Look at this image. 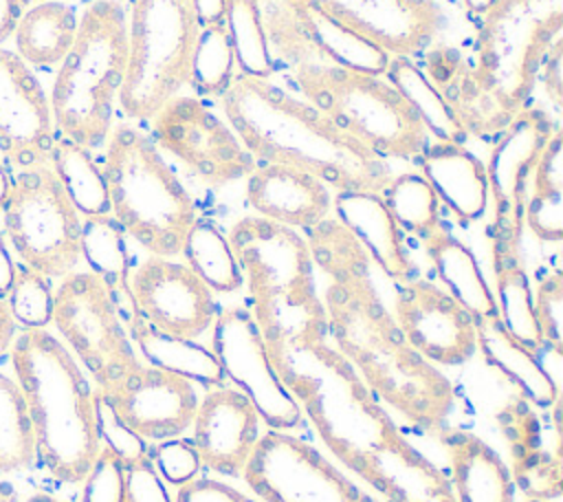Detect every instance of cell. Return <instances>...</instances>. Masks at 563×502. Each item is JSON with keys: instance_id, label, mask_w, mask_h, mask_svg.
<instances>
[{"instance_id": "30bf717a", "label": "cell", "mask_w": 563, "mask_h": 502, "mask_svg": "<svg viewBox=\"0 0 563 502\" xmlns=\"http://www.w3.org/2000/svg\"><path fill=\"white\" fill-rule=\"evenodd\" d=\"M198 31L194 0H130L128 62L119 90L128 119L150 121L187 86Z\"/></svg>"}, {"instance_id": "f5cc1de1", "label": "cell", "mask_w": 563, "mask_h": 502, "mask_svg": "<svg viewBox=\"0 0 563 502\" xmlns=\"http://www.w3.org/2000/svg\"><path fill=\"white\" fill-rule=\"evenodd\" d=\"M44 0H0V46L13 35V29L22 13Z\"/></svg>"}, {"instance_id": "7dc6e473", "label": "cell", "mask_w": 563, "mask_h": 502, "mask_svg": "<svg viewBox=\"0 0 563 502\" xmlns=\"http://www.w3.org/2000/svg\"><path fill=\"white\" fill-rule=\"evenodd\" d=\"M150 458L158 476L176 489L198 478L202 469L191 438H183V436L156 443V447L150 451Z\"/></svg>"}, {"instance_id": "ab89813d", "label": "cell", "mask_w": 563, "mask_h": 502, "mask_svg": "<svg viewBox=\"0 0 563 502\" xmlns=\"http://www.w3.org/2000/svg\"><path fill=\"white\" fill-rule=\"evenodd\" d=\"M380 196L402 233L424 240L442 227L440 200L422 174L402 172L391 176Z\"/></svg>"}, {"instance_id": "7402d4cb", "label": "cell", "mask_w": 563, "mask_h": 502, "mask_svg": "<svg viewBox=\"0 0 563 502\" xmlns=\"http://www.w3.org/2000/svg\"><path fill=\"white\" fill-rule=\"evenodd\" d=\"M497 427L510 451L512 484L526 498H561V423L554 421L548 432V423L517 394L499 407Z\"/></svg>"}, {"instance_id": "9f6ffc18", "label": "cell", "mask_w": 563, "mask_h": 502, "mask_svg": "<svg viewBox=\"0 0 563 502\" xmlns=\"http://www.w3.org/2000/svg\"><path fill=\"white\" fill-rule=\"evenodd\" d=\"M15 330H18V324L9 310L7 297H0V357L11 348V343L18 335Z\"/></svg>"}, {"instance_id": "4fadbf2b", "label": "cell", "mask_w": 563, "mask_h": 502, "mask_svg": "<svg viewBox=\"0 0 563 502\" xmlns=\"http://www.w3.org/2000/svg\"><path fill=\"white\" fill-rule=\"evenodd\" d=\"M240 478L260 502H385L290 432L260 434Z\"/></svg>"}, {"instance_id": "c3c4849f", "label": "cell", "mask_w": 563, "mask_h": 502, "mask_svg": "<svg viewBox=\"0 0 563 502\" xmlns=\"http://www.w3.org/2000/svg\"><path fill=\"white\" fill-rule=\"evenodd\" d=\"M81 502H128L123 462L106 447L81 480Z\"/></svg>"}, {"instance_id": "7c38bea8", "label": "cell", "mask_w": 563, "mask_h": 502, "mask_svg": "<svg viewBox=\"0 0 563 502\" xmlns=\"http://www.w3.org/2000/svg\"><path fill=\"white\" fill-rule=\"evenodd\" d=\"M4 214V236L22 264L46 277H64L81 260V216L48 159L18 170Z\"/></svg>"}, {"instance_id": "8992f818", "label": "cell", "mask_w": 563, "mask_h": 502, "mask_svg": "<svg viewBox=\"0 0 563 502\" xmlns=\"http://www.w3.org/2000/svg\"><path fill=\"white\" fill-rule=\"evenodd\" d=\"M103 145L110 216L150 255H180L198 209L152 137L132 123H117Z\"/></svg>"}, {"instance_id": "2e32d148", "label": "cell", "mask_w": 563, "mask_h": 502, "mask_svg": "<svg viewBox=\"0 0 563 502\" xmlns=\"http://www.w3.org/2000/svg\"><path fill=\"white\" fill-rule=\"evenodd\" d=\"M559 121L539 106H526L495 139L486 167L488 198H493L495 220L490 233L521 242L523 209L534 165L556 132Z\"/></svg>"}, {"instance_id": "e0dca14e", "label": "cell", "mask_w": 563, "mask_h": 502, "mask_svg": "<svg viewBox=\"0 0 563 502\" xmlns=\"http://www.w3.org/2000/svg\"><path fill=\"white\" fill-rule=\"evenodd\" d=\"M130 295L145 321L183 339L205 335L218 313L209 286L174 258L147 255L130 273Z\"/></svg>"}, {"instance_id": "44dd1931", "label": "cell", "mask_w": 563, "mask_h": 502, "mask_svg": "<svg viewBox=\"0 0 563 502\" xmlns=\"http://www.w3.org/2000/svg\"><path fill=\"white\" fill-rule=\"evenodd\" d=\"M103 396L114 414L145 443L183 436L191 427L198 407L191 381L145 363Z\"/></svg>"}, {"instance_id": "5bb4252c", "label": "cell", "mask_w": 563, "mask_h": 502, "mask_svg": "<svg viewBox=\"0 0 563 502\" xmlns=\"http://www.w3.org/2000/svg\"><path fill=\"white\" fill-rule=\"evenodd\" d=\"M150 121L156 148L209 187L249 176L257 163L227 119L196 97H172Z\"/></svg>"}, {"instance_id": "5b68a950", "label": "cell", "mask_w": 563, "mask_h": 502, "mask_svg": "<svg viewBox=\"0 0 563 502\" xmlns=\"http://www.w3.org/2000/svg\"><path fill=\"white\" fill-rule=\"evenodd\" d=\"M227 240L249 286V310L264 343L328 337L314 262L297 229L262 216H244L231 227Z\"/></svg>"}, {"instance_id": "b9f144b4", "label": "cell", "mask_w": 563, "mask_h": 502, "mask_svg": "<svg viewBox=\"0 0 563 502\" xmlns=\"http://www.w3.org/2000/svg\"><path fill=\"white\" fill-rule=\"evenodd\" d=\"M224 26L240 73L268 79L275 73V62L268 51L260 0H224Z\"/></svg>"}, {"instance_id": "3957f363", "label": "cell", "mask_w": 563, "mask_h": 502, "mask_svg": "<svg viewBox=\"0 0 563 502\" xmlns=\"http://www.w3.org/2000/svg\"><path fill=\"white\" fill-rule=\"evenodd\" d=\"M220 108L255 161L303 170L334 192L380 194L394 176L385 159L271 79L235 73Z\"/></svg>"}, {"instance_id": "e575fe53", "label": "cell", "mask_w": 563, "mask_h": 502, "mask_svg": "<svg viewBox=\"0 0 563 502\" xmlns=\"http://www.w3.org/2000/svg\"><path fill=\"white\" fill-rule=\"evenodd\" d=\"M563 130L556 128L541 152L523 209V227L541 242H561L563 238Z\"/></svg>"}, {"instance_id": "11a10c76", "label": "cell", "mask_w": 563, "mask_h": 502, "mask_svg": "<svg viewBox=\"0 0 563 502\" xmlns=\"http://www.w3.org/2000/svg\"><path fill=\"white\" fill-rule=\"evenodd\" d=\"M200 26L224 22V0H194Z\"/></svg>"}, {"instance_id": "91938a15", "label": "cell", "mask_w": 563, "mask_h": 502, "mask_svg": "<svg viewBox=\"0 0 563 502\" xmlns=\"http://www.w3.org/2000/svg\"><path fill=\"white\" fill-rule=\"evenodd\" d=\"M526 502H552V500H539V498H526Z\"/></svg>"}, {"instance_id": "ffe728a7", "label": "cell", "mask_w": 563, "mask_h": 502, "mask_svg": "<svg viewBox=\"0 0 563 502\" xmlns=\"http://www.w3.org/2000/svg\"><path fill=\"white\" fill-rule=\"evenodd\" d=\"M325 15L389 57L427 51L444 26L435 0H312Z\"/></svg>"}, {"instance_id": "6f0895ef", "label": "cell", "mask_w": 563, "mask_h": 502, "mask_svg": "<svg viewBox=\"0 0 563 502\" xmlns=\"http://www.w3.org/2000/svg\"><path fill=\"white\" fill-rule=\"evenodd\" d=\"M11 187H13V176H11V174L7 172V167L0 163V211H2V207L7 205V200H9Z\"/></svg>"}, {"instance_id": "f35d334b", "label": "cell", "mask_w": 563, "mask_h": 502, "mask_svg": "<svg viewBox=\"0 0 563 502\" xmlns=\"http://www.w3.org/2000/svg\"><path fill=\"white\" fill-rule=\"evenodd\" d=\"M180 255L211 293L229 295L240 291L244 284L231 244L213 220L198 218L189 227Z\"/></svg>"}, {"instance_id": "d6a6232c", "label": "cell", "mask_w": 563, "mask_h": 502, "mask_svg": "<svg viewBox=\"0 0 563 502\" xmlns=\"http://www.w3.org/2000/svg\"><path fill=\"white\" fill-rule=\"evenodd\" d=\"M79 18L64 0H44L22 13L13 29L15 53L31 68L59 66L68 55Z\"/></svg>"}, {"instance_id": "8fae6325", "label": "cell", "mask_w": 563, "mask_h": 502, "mask_svg": "<svg viewBox=\"0 0 563 502\" xmlns=\"http://www.w3.org/2000/svg\"><path fill=\"white\" fill-rule=\"evenodd\" d=\"M51 324L97 392L114 390L143 365L110 288L90 271L62 277L53 291Z\"/></svg>"}, {"instance_id": "ba28073f", "label": "cell", "mask_w": 563, "mask_h": 502, "mask_svg": "<svg viewBox=\"0 0 563 502\" xmlns=\"http://www.w3.org/2000/svg\"><path fill=\"white\" fill-rule=\"evenodd\" d=\"M290 81L301 99L380 159L411 161L429 145V132L420 117L383 75L325 64Z\"/></svg>"}, {"instance_id": "7a4b0ae2", "label": "cell", "mask_w": 563, "mask_h": 502, "mask_svg": "<svg viewBox=\"0 0 563 502\" xmlns=\"http://www.w3.org/2000/svg\"><path fill=\"white\" fill-rule=\"evenodd\" d=\"M321 299L334 348L369 392L416 429L440 436L455 410V388L409 346L385 308L369 266L332 275Z\"/></svg>"}, {"instance_id": "484cf974", "label": "cell", "mask_w": 563, "mask_h": 502, "mask_svg": "<svg viewBox=\"0 0 563 502\" xmlns=\"http://www.w3.org/2000/svg\"><path fill=\"white\" fill-rule=\"evenodd\" d=\"M334 218H339L361 242L367 258L394 282L402 284L413 277L405 233L391 218L380 194L374 192H336L332 196Z\"/></svg>"}, {"instance_id": "d6986e66", "label": "cell", "mask_w": 563, "mask_h": 502, "mask_svg": "<svg viewBox=\"0 0 563 502\" xmlns=\"http://www.w3.org/2000/svg\"><path fill=\"white\" fill-rule=\"evenodd\" d=\"M55 137L44 86L15 51L0 46V154L22 170L46 161Z\"/></svg>"}, {"instance_id": "8d00e7d4", "label": "cell", "mask_w": 563, "mask_h": 502, "mask_svg": "<svg viewBox=\"0 0 563 502\" xmlns=\"http://www.w3.org/2000/svg\"><path fill=\"white\" fill-rule=\"evenodd\" d=\"M48 163L79 216L110 214L106 176L101 165L95 161L92 150L64 137H55L48 150Z\"/></svg>"}, {"instance_id": "816d5d0a", "label": "cell", "mask_w": 563, "mask_h": 502, "mask_svg": "<svg viewBox=\"0 0 563 502\" xmlns=\"http://www.w3.org/2000/svg\"><path fill=\"white\" fill-rule=\"evenodd\" d=\"M561 66H563V37L559 35L552 46L548 48L543 62H541V68H539V75H537V81L541 79V86H543V92L545 97L550 99V103L561 110L563 106V77H561Z\"/></svg>"}, {"instance_id": "d4e9b609", "label": "cell", "mask_w": 563, "mask_h": 502, "mask_svg": "<svg viewBox=\"0 0 563 502\" xmlns=\"http://www.w3.org/2000/svg\"><path fill=\"white\" fill-rule=\"evenodd\" d=\"M420 68L451 106L468 137L495 141L512 121L475 81L468 59L455 46L438 44L435 48L427 51Z\"/></svg>"}, {"instance_id": "9c48e42d", "label": "cell", "mask_w": 563, "mask_h": 502, "mask_svg": "<svg viewBox=\"0 0 563 502\" xmlns=\"http://www.w3.org/2000/svg\"><path fill=\"white\" fill-rule=\"evenodd\" d=\"M561 26L563 0H495L484 13L468 64L508 119L530 106L541 62Z\"/></svg>"}, {"instance_id": "f907efd6", "label": "cell", "mask_w": 563, "mask_h": 502, "mask_svg": "<svg viewBox=\"0 0 563 502\" xmlns=\"http://www.w3.org/2000/svg\"><path fill=\"white\" fill-rule=\"evenodd\" d=\"M174 502H260L257 498L246 495L238 487L220 478H194L191 482L178 487Z\"/></svg>"}, {"instance_id": "681fc988", "label": "cell", "mask_w": 563, "mask_h": 502, "mask_svg": "<svg viewBox=\"0 0 563 502\" xmlns=\"http://www.w3.org/2000/svg\"><path fill=\"white\" fill-rule=\"evenodd\" d=\"M123 478L128 502H174L152 458L123 465Z\"/></svg>"}, {"instance_id": "bcb514c9", "label": "cell", "mask_w": 563, "mask_h": 502, "mask_svg": "<svg viewBox=\"0 0 563 502\" xmlns=\"http://www.w3.org/2000/svg\"><path fill=\"white\" fill-rule=\"evenodd\" d=\"M534 317L543 341L561 346L563 343V273L559 269L545 271L537 288L532 291Z\"/></svg>"}, {"instance_id": "9a60e30c", "label": "cell", "mask_w": 563, "mask_h": 502, "mask_svg": "<svg viewBox=\"0 0 563 502\" xmlns=\"http://www.w3.org/2000/svg\"><path fill=\"white\" fill-rule=\"evenodd\" d=\"M211 328V352L224 381L253 403L268 429H297L303 423L301 407L279 379L251 310L244 306L224 308L216 313Z\"/></svg>"}, {"instance_id": "f546056e", "label": "cell", "mask_w": 563, "mask_h": 502, "mask_svg": "<svg viewBox=\"0 0 563 502\" xmlns=\"http://www.w3.org/2000/svg\"><path fill=\"white\" fill-rule=\"evenodd\" d=\"M121 317L132 343L139 348L141 357L145 359L143 361L145 365L174 372L207 390L220 388L227 383L216 354L211 352V348H205L202 343H198V339H183V337L167 335L154 328L150 321H145L136 313V308L121 313Z\"/></svg>"}, {"instance_id": "7bdbcfd3", "label": "cell", "mask_w": 563, "mask_h": 502, "mask_svg": "<svg viewBox=\"0 0 563 502\" xmlns=\"http://www.w3.org/2000/svg\"><path fill=\"white\" fill-rule=\"evenodd\" d=\"M233 77L235 55L224 22L200 26L187 86H191L196 92L205 97L220 99V95L229 88Z\"/></svg>"}, {"instance_id": "603a6c76", "label": "cell", "mask_w": 563, "mask_h": 502, "mask_svg": "<svg viewBox=\"0 0 563 502\" xmlns=\"http://www.w3.org/2000/svg\"><path fill=\"white\" fill-rule=\"evenodd\" d=\"M260 416L235 388H211L198 401L191 443L200 465L218 476H240L260 438Z\"/></svg>"}, {"instance_id": "ac0fdd59", "label": "cell", "mask_w": 563, "mask_h": 502, "mask_svg": "<svg viewBox=\"0 0 563 502\" xmlns=\"http://www.w3.org/2000/svg\"><path fill=\"white\" fill-rule=\"evenodd\" d=\"M394 319L409 346L433 365H462L475 354L473 317L438 284L411 277L394 299Z\"/></svg>"}, {"instance_id": "60d3db41", "label": "cell", "mask_w": 563, "mask_h": 502, "mask_svg": "<svg viewBox=\"0 0 563 502\" xmlns=\"http://www.w3.org/2000/svg\"><path fill=\"white\" fill-rule=\"evenodd\" d=\"M35 458V432L20 385L0 372V473L24 471Z\"/></svg>"}, {"instance_id": "d590c367", "label": "cell", "mask_w": 563, "mask_h": 502, "mask_svg": "<svg viewBox=\"0 0 563 502\" xmlns=\"http://www.w3.org/2000/svg\"><path fill=\"white\" fill-rule=\"evenodd\" d=\"M383 77L409 101L429 137L451 143H464L468 139L451 106L411 57H389Z\"/></svg>"}, {"instance_id": "4316f807", "label": "cell", "mask_w": 563, "mask_h": 502, "mask_svg": "<svg viewBox=\"0 0 563 502\" xmlns=\"http://www.w3.org/2000/svg\"><path fill=\"white\" fill-rule=\"evenodd\" d=\"M420 174L460 225L477 222L488 209L486 167L464 143L435 141L418 156Z\"/></svg>"}, {"instance_id": "cb8c5ba5", "label": "cell", "mask_w": 563, "mask_h": 502, "mask_svg": "<svg viewBox=\"0 0 563 502\" xmlns=\"http://www.w3.org/2000/svg\"><path fill=\"white\" fill-rule=\"evenodd\" d=\"M246 203L257 216L290 229H310L332 211L330 187L317 176L260 161L246 176Z\"/></svg>"}, {"instance_id": "52a82bcc", "label": "cell", "mask_w": 563, "mask_h": 502, "mask_svg": "<svg viewBox=\"0 0 563 502\" xmlns=\"http://www.w3.org/2000/svg\"><path fill=\"white\" fill-rule=\"evenodd\" d=\"M128 62V9L121 0H92L62 59L48 103L55 134L88 150L101 148L114 126V103Z\"/></svg>"}, {"instance_id": "db71d44e", "label": "cell", "mask_w": 563, "mask_h": 502, "mask_svg": "<svg viewBox=\"0 0 563 502\" xmlns=\"http://www.w3.org/2000/svg\"><path fill=\"white\" fill-rule=\"evenodd\" d=\"M15 269H18V264L13 262V255L9 251L7 236H4V231H0V297H7V293L13 284V277H15Z\"/></svg>"}, {"instance_id": "74e56055", "label": "cell", "mask_w": 563, "mask_h": 502, "mask_svg": "<svg viewBox=\"0 0 563 502\" xmlns=\"http://www.w3.org/2000/svg\"><path fill=\"white\" fill-rule=\"evenodd\" d=\"M303 20L317 51L330 64L347 70L372 73V75L385 73L389 64V55L376 48L372 42L345 29L330 15H325L312 0L303 2Z\"/></svg>"}, {"instance_id": "680465c9", "label": "cell", "mask_w": 563, "mask_h": 502, "mask_svg": "<svg viewBox=\"0 0 563 502\" xmlns=\"http://www.w3.org/2000/svg\"><path fill=\"white\" fill-rule=\"evenodd\" d=\"M471 15H484L495 0H462Z\"/></svg>"}, {"instance_id": "6da1fadb", "label": "cell", "mask_w": 563, "mask_h": 502, "mask_svg": "<svg viewBox=\"0 0 563 502\" xmlns=\"http://www.w3.org/2000/svg\"><path fill=\"white\" fill-rule=\"evenodd\" d=\"M266 350L323 447L365 489L385 502H457L446 473L409 443L328 337Z\"/></svg>"}, {"instance_id": "f6af8a7d", "label": "cell", "mask_w": 563, "mask_h": 502, "mask_svg": "<svg viewBox=\"0 0 563 502\" xmlns=\"http://www.w3.org/2000/svg\"><path fill=\"white\" fill-rule=\"evenodd\" d=\"M95 410H97V427L101 447L110 449L123 465L150 458L147 443L134 434L112 410V405L106 401L103 394L95 390Z\"/></svg>"}, {"instance_id": "ee69618b", "label": "cell", "mask_w": 563, "mask_h": 502, "mask_svg": "<svg viewBox=\"0 0 563 502\" xmlns=\"http://www.w3.org/2000/svg\"><path fill=\"white\" fill-rule=\"evenodd\" d=\"M9 310L22 328H46L53 319V288L46 275L20 264L7 293Z\"/></svg>"}, {"instance_id": "4dcf8cb0", "label": "cell", "mask_w": 563, "mask_h": 502, "mask_svg": "<svg viewBox=\"0 0 563 502\" xmlns=\"http://www.w3.org/2000/svg\"><path fill=\"white\" fill-rule=\"evenodd\" d=\"M427 258L442 288L473 317L484 319L499 315L490 284L486 282L475 253L468 244L440 227L422 240Z\"/></svg>"}, {"instance_id": "836d02e7", "label": "cell", "mask_w": 563, "mask_h": 502, "mask_svg": "<svg viewBox=\"0 0 563 502\" xmlns=\"http://www.w3.org/2000/svg\"><path fill=\"white\" fill-rule=\"evenodd\" d=\"M81 260H86L88 271L106 282L110 288L119 313L134 308L130 295V249L128 236L121 225L110 214L81 216V236H79Z\"/></svg>"}, {"instance_id": "277c9868", "label": "cell", "mask_w": 563, "mask_h": 502, "mask_svg": "<svg viewBox=\"0 0 563 502\" xmlns=\"http://www.w3.org/2000/svg\"><path fill=\"white\" fill-rule=\"evenodd\" d=\"M9 352L40 462L55 480L81 484L101 451L95 388L64 341L46 328H22Z\"/></svg>"}, {"instance_id": "f1b7e54d", "label": "cell", "mask_w": 563, "mask_h": 502, "mask_svg": "<svg viewBox=\"0 0 563 502\" xmlns=\"http://www.w3.org/2000/svg\"><path fill=\"white\" fill-rule=\"evenodd\" d=\"M473 324L475 350L488 368L515 385L521 399L541 410H550L561 401V385L550 379L534 352L506 330L499 315L473 319Z\"/></svg>"}, {"instance_id": "1f68e13d", "label": "cell", "mask_w": 563, "mask_h": 502, "mask_svg": "<svg viewBox=\"0 0 563 502\" xmlns=\"http://www.w3.org/2000/svg\"><path fill=\"white\" fill-rule=\"evenodd\" d=\"M490 260L495 275V304L506 330L530 350L543 337L534 317L532 284L521 260V242L490 233Z\"/></svg>"}, {"instance_id": "83f0119b", "label": "cell", "mask_w": 563, "mask_h": 502, "mask_svg": "<svg viewBox=\"0 0 563 502\" xmlns=\"http://www.w3.org/2000/svg\"><path fill=\"white\" fill-rule=\"evenodd\" d=\"M438 438L449 456L446 478L457 502H515L510 471L484 438L449 427Z\"/></svg>"}]
</instances>
